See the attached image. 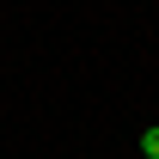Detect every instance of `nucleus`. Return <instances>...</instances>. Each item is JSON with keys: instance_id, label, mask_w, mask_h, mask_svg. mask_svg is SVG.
<instances>
[{"instance_id": "nucleus-1", "label": "nucleus", "mask_w": 159, "mask_h": 159, "mask_svg": "<svg viewBox=\"0 0 159 159\" xmlns=\"http://www.w3.org/2000/svg\"><path fill=\"white\" fill-rule=\"evenodd\" d=\"M141 159H159V129H141Z\"/></svg>"}]
</instances>
